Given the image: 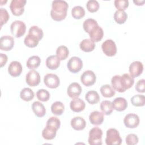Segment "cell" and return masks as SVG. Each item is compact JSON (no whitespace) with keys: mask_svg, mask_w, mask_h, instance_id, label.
Masks as SVG:
<instances>
[{"mask_svg":"<svg viewBox=\"0 0 145 145\" xmlns=\"http://www.w3.org/2000/svg\"><path fill=\"white\" fill-rule=\"evenodd\" d=\"M113 108L118 112L123 111L127 107V103L126 100L122 97H118L114 99L112 102Z\"/></svg>","mask_w":145,"mask_h":145,"instance_id":"obj_21","label":"cell"},{"mask_svg":"<svg viewBox=\"0 0 145 145\" xmlns=\"http://www.w3.org/2000/svg\"><path fill=\"white\" fill-rule=\"evenodd\" d=\"M114 3L118 10L124 11L129 6V1L127 0H116Z\"/></svg>","mask_w":145,"mask_h":145,"instance_id":"obj_42","label":"cell"},{"mask_svg":"<svg viewBox=\"0 0 145 145\" xmlns=\"http://www.w3.org/2000/svg\"><path fill=\"white\" fill-rule=\"evenodd\" d=\"M39 41L40 40L36 37L28 34L24 38V42L27 46L29 48H35L38 45Z\"/></svg>","mask_w":145,"mask_h":145,"instance_id":"obj_33","label":"cell"},{"mask_svg":"<svg viewBox=\"0 0 145 145\" xmlns=\"http://www.w3.org/2000/svg\"><path fill=\"white\" fill-rule=\"evenodd\" d=\"M26 2L25 0H12L10 5V8L12 14L15 16L22 15Z\"/></svg>","mask_w":145,"mask_h":145,"instance_id":"obj_6","label":"cell"},{"mask_svg":"<svg viewBox=\"0 0 145 145\" xmlns=\"http://www.w3.org/2000/svg\"><path fill=\"white\" fill-rule=\"evenodd\" d=\"M50 15L52 18L57 22L63 20L67 15L68 3L65 1L56 0L52 2Z\"/></svg>","mask_w":145,"mask_h":145,"instance_id":"obj_2","label":"cell"},{"mask_svg":"<svg viewBox=\"0 0 145 145\" xmlns=\"http://www.w3.org/2000/svg\"><path fill=\"white\" fill-rule=\"evenodd\" d=\"M10 16L7 11L3 8H0V22L1 27H2L4 24L6 23L9 19Z\"/></svg>","mask_w":145,"mask_h":145,"instance_id":"obj_43","label":"cell"},{"mask_svg":"<svg viewBox=\"0 0 145 145\" xmlns=\"http://www.w3.org/2000/svg\"><path fill=\"white\" fill-rule=\"evenodd\" d=\"M126 143L128 145L136 144L138 142V138L137 135L134 134H129L126 137Z\"/></svg>","mask_w":145,"mask_h":145,"instance_id":"obj_44","label":"cell"},{"mask_svg":"<svg viewBox=\"0 0 145 145\" xmlns=\"http://www.w3.org/2000/svg\"><path fill=\"white\" fill-rule=\"evenodd\" d=\"M144 1H134L133 2L136 5H138V6H140V5H143V3H144Z\"/></svg>","mask_w":145,"mask_h":145,"instance_id":"obj_47","label":"cell"},{"mask_svg":"<svg viewBox=\"0 0 145 145\" xmlns=\"http://www.w3.org/2000/svg\"><path fill=\"white\" fill-rule=\"evenodd\" d=\"M28 34L31 35L36 38H37L39 40L42 39L43 37V31L42 29L40 28L39 27L36 25H33L32 26L28 31Z\"/></svg>","mask_w":145,"mask_h":145,"instance_id":"obj_38","label":"cell"},{"mask_svg":"<svg viewBox=\"0 0 145 145\" xmlns=\"http://www.w3.org/2000/svg\"><path fill=\"white\" fill-rule=\"evenodd\" d=\"M0 61H1V67H2L3 66H5L7 61L8 58L7 56L3 53L0 54Z\"/></svg>","mask_w":145,"mask_h":145,"instance_id":"obj_46","label":"cell"},{"mask_svg":"<svg viewBox=\"0 0 145 145\" xmlns=\"http://www.w3.org/2000/svg\"><path fill=\"white\" fill-rule=\"evenodd\" d=\"M96 75L91 70L85 71L80 76L81 82L86 87L93 85L96 82Z\"/></svg>","mask_w":145,"mask_h":145,"instance_id":"obj_9","label":"cell"},{"mask_svg":"<svg viewBox=\"0 0 145 145\" xmlns=\"http://www.w3.org/2000/svg\"><path fill=\"white\" fill-rule=\"evenodd\" d=\"M79 46L82 51L85 52H90L94 50L95 48V44L91 39H86L80 42Z\"/></svg>","mask_w":145,"mask_h":145,"instance_id":"obj_24","label":"cell"},{"mask_svg":"<svg viewBox=\"0 0 145 145\" xmlns=\"http://www.w3.org/2000/svg\"><path fill=\"white\" fill-rule=\"evenodd\" d=\"M71 126L75 130H83L86 126V122L81 117H75L71 120Z\"/></svg>","mask_w":145,"mask_h":145,"instance_id":"obj_20","label":"cell"},{"mask_svg":"<svg viewBox=\"0 0 145 145\" xmlns=\"http://www.w3.org/2000/svg\"><path fill=\"white\" fill-rule=\"evenodd\" d=\"M71 15L76 19H80L85 15V11L83 7L80 6H76L71 10Z\"/></svg>","mask_w":145,"mask_h":145,"instance_id":"obj_34","label":"cell"},{"mask_svg":"<svg viewBox=\"0 0 145 145\" xmlns=\"http://www.w3.org/2000/svg\"><path fill=\"white\" fill-rule=\"evenodd\" d=\"M60 125H61L60 120L57 117H51L46 122V126L49 127L54 130H57L59 128Z\"/></svg>","mask_w":145,"mask_h":145,"instance_id":"obj_37","label":"cell"},{"mask_svg":"<svg viewBox=\"0 0 145 145\" xmlns=\"http://www.w3.org/2000/svg\"><path fill=\"white\" fill-rule=\"evenodd\" d=\"M44 82L46 87L53 89L59 86L60 80L57 75L54 74H47L44 76Z\"/></svg>","mask_w":145,"mask_h":145,"instance_id":"obj_10","label":"cell"},{"mask_svg":"<svg viewBox=\"0 0 145 145\" xmlns=\"http://www.w3.org/2000/svg\"><path fill=\"white\" fill-rule=\"evenodd\" d=\"M67 67L69 70L72 73H77L83 67L82 60L78 57H72L68 61Z\"/></svg>","mask_w":145,"mask_h":145,"instance_id":"obj_8","label":"cell"},{"mask_svg":"<svg viewBox=\"0 0 145 145\" xmlns=\"http://www.w3.org/2000/svg\"><path fill=\"white\" fill-rule=\"evenodd\" d=\"M8 72L13 77L19 76L22 72V66L21 63L16 61H12L8 67Z\"/></svg>","mask_w":145,"mask_h":145,"instance_id":"obj_17","label":"cell"},{"mask_svg":"<svg viewBox=\"0 0 145 145\" xmlns=\"http://www.w3.org/2000/svg\"><path fill=\"white\" fill-rule=\"evenodd\" d=\"M85 99L89 104H95L99 101L100 96L96 91L91 90L86 94Z\"/></svg>","mask_w":145,"mask_h":145,"instance_id":"obj_25","label":"cell"},{"mask_svg":"<svg viewBox=\"0 0 145 145\" xmlns=\"http://www.w3.org/2000/svg\"><path fill=\"white\" fill-rule=\"evenodd\" d=\"M85 106V102L78 97L72 100L70 104V107L71 110L76 113L83 111L84 109Z\"/></svg>","mask_w":145,"mask_h":145,"instance_id":"obj_18","label":"cell"},{"mask_svg":"<svg viewBox=\"0 0 145 145\" xmlns=\"http://www.w3.org/2000/svg\"><path fill=\"white\" fill-rule=\"evenodd\" d=\"M135 89L138 92L144 93L145 91V80L142 79L137 83L135 85Z\"/></svg>","mask_w":145,"mask_h":145,"instance_id":"obj_45","label":"cell"},{"mask_svg":"<svg viewBox=\"0 0 145 145\" xmlns=\"http://www.w3.org/2000/svg\"><path fill=\"white\" fill-rule=\"evenodd\" d=\"M41 63V59L39 56H32L30 57L26 63L27 67L29 69L33 70L37 68Z\"/></svg>","mask_w":145,"mask_h":145,"instance_id":"obj_27","label":"cell"},{"mask_svg":"<svg viewBox=\"0 0 145 145\" xmlns=\"http://www.w3.org/2000/svg\"><path fill=\"white\" fill-rule=\"evenodd\" d=\"M89 120L93 125H101L104 121V114L97 110L93 111L90 113Z\"/></svg>","mask_w":145,"mask_h":145,"instance_id":"obj_19","label":"cell"},{"mask_svg":"<svg viewBox=\"0 0 145 145\" xmlns=\"http://www.w3.org/2000/svg\"><path fill=\"white\" fill-rule=\"evenodd\" d=\"M11 34L15 37H20L23 36L26 31V25L24 22L20 20H15L10 25Z\"/></svg>","mask_w":145,"mask_h":145,"instance_id":"obj_5","label":"cell"},{"mask_svg":"<svg viewBox=\"0 0 145 145\" xmlns=\"http://www.w3.org/2000/svg\"><path fill=\"white\" fill-rule=\"evenodd\" d=\"M101 95L105 97H112L115 95V91L112 87L109 84L103 85L100 88Z\"/></svg>","mask_w":145,"mask_h":145,"instance_id":"obj_30","label":"cell"},{"mask_svg":"<svg viewBox=\"0 0 145 145\" xmlns=\"http://www.w3.org/2000/svg\"><path fill=\"white\" fill-rule=\"evenodd\" d=\"M127 19V15L125 11L117 10L114 14V19L118 24H123Z\"/></svg>","mask_w":145,"mask_h":145,"instance_id":"obj_31","label":"cell"},{"mask_svg":"<svg viewBox=\"0 0 145 145\" xmlns=\"http://www.w3.org/2000/svg\"><path fill=\"white\" fill-rule=\"evenodd\" d=\"M60 65V60L59 58L54 55H52L46 59V66L50 70H56Z\"/></svg>","mask_w":145,"mask_h":145,"instance_id":"obj_23","label":"cell"},{"mask_svg":"<svg viewBox=\"0 0 145 145\" xmlns=\"http://www.w3.org/2000/svg\"><path fill=\"white\" fill-rule=\"evenodd\" d=\"M102 130L97 127H95L91 129L89 132L88 143L90 145L102 144Z\"/></svg>","mask_w":145,"mask_h":145,"instance_id":"obj_4","label":"cell"},{"mask_svg":"<svg viewBox=\"0 0 145 145\" xmlns=\"http://www.w3.org/2000/svg\"><path fill=\"white\" fill-rule=\"evenodd\" d=\"M131 102L135 106H143L145 104V97L142 95H136L131 98Z\"/></svg>","mask_w":145,"mask_h":145,"instance_id":"obj_36","label":"cell"},{"mask_svg":"<svg viewBox=\"0 0 145 145\" xmlns=\"http://www.w3.org/2000/svg\"><path fill=\"white\" fill-rule=\"evenodd\" d=\"M98 25V23L96 20H95L93 19L92 18H89L84 20L83 26V29L84 30L87 32L89 33L90 30L94 27L95 26Z\"/></svg>","mask_w":145,"mask_h":145,"instance_id":"obj_39","label":"cell"},{"mask_svg":"<svg viewBox=\"0 0 145 145\" xmlns=\"http://www.w3.org/2000/svg\"><path fill=\"white\" fill-rule=\"evenodd\" d=\"M105 143L107 145H120L121 144L122 139L117 130L110 128L106 131Z\"/></svg>","mask_w":145,"mask_h":145,"instance_id":"obj_3","label":"cell"},{"mask_svg":"<svg viewBox=\"0 0 145 145\" xmlns=\"http://www.w3.org/2000/svg\"><path fill=\"white\" fill-rule=\"evenodd\" d=\"M14 45V38L8 35L3 36L0 39V49L2 50L9 51Z\"/></svg>","mask_w":145,"mask_h":145,"instance_id":"obj_13","label":"cell"},{"mask_svg":"<svg viewBox=\"0 0 145 145\" xmlns=\"http://www.w3.org/2000/svg\"><path fill=\"white\" fill-rule=\"evenodd\" d=\"M25 81L27 84L29 86H36L39 85L40 82V75L37 71L32 70L27 74Z\"/></svg>","mask_w":145,"mask_h":145,"instance_id":"obj_11","label":"cell"},{"mask_svg":"<svg viewBox=\"0 0 145 145\" xmlns=\"http://www.w3.org/2000/svg\"><path fill=\"white\" fill-rule=\"evenodd\" d=\"M103 53L108 57H112L117 53V46L115 42L110 39L105 40L101 45Z\"/></svg>","mask_w":145,"mask_h":145,"instance_id":"obj_7","label":"cell"},{"mask_svg":"<svg viewBox=\"0 0 145 145\" xmlns=\"http://www.w3.org/2000/svg\"><path fill=\"white\" fill-rule=\"evenodd\" d=\"M64 105L61 101H56L53 103L51 106V111L52 113L56 116L62 115L64 112Z\"/></svg>","mask_w":145,"mask_h":145,"instance_id":"obj_28","label":"cell"},{"mask_svg":"<svg viewBox=\"0 0 145 145\" xmlns=\"http://www.w3.org/2000/svg\"><path fill=\"white\" fill-rule=\"evenodd\" d=\"M100 109L104 114L110 115L114 109L112 102L108 100L103 101L100 104Z\"/></svg>","mask_w":145,"mask_h":145,"instance_id":"obj_26","label":"cell"},{"mask_svg":"<svg viewBox=\"0 0 145 145\" xmlns=\"http://www.w3.org/2000/svg\"><path fill=\"white\" fill-rule=\"evenodd\" d=\"M82 91V89L80 84L76 82H73L69 86L67 89V93L70 97L75 99L78 98L80 96Z\"/></svg>","mask_w":145,"mask_h":145,"instance_id":"obj_15","label":"cell"},{"mask_svg":"<svg viewBox=\"0 0 145 145\" xmlns=\"http://www.w3.org/2000/svg\"><path fill=\"white\" fill-rule=\"evenodd\" d=\"M134 83V78L129 74H123L122 76L116 75L113 76L111 79L112 88L121 93L130 88Z\"/></svg>","mask_w":145,"mask_h":145,"instance_id":"obj_1","label":"cell"},{"mask_svg":"<svg viewBox=\"0 0 145 145\" xmlns=\"http://www.w3.org/2000/svg\"><path fill=\"white\" fill-rule=\"evenodd\" d=\"M90 39L95 42L100 41L103 37L104 31L103 29L99 25H97L93 27L88 33Z\"/></svg>","mask_w":145,"mask_h":145,"instance_id":"obj_16","label":"cell"},{"mask_svg":"<svg viewBox=\"0 0 145 145\" xmlns=\"http://www.w3.org/2000/svg\"><path fill=\"white\" fill-rule=\"evenodd\" d=\"M69 51L68 48L63 45L59 46L56 50V56L60 61L65 60L69 56Z\"/></svg>","mask_w":145,"mask_h":145,"instance_id":"obj_32","label":"cell"},{"mask_svg":"<svg viewBox=\"0 0 145 145\" xmlns=\"http://www.w3.org/2000/svg\"><path fill=\"white\" fill-rule=\"evenodd\" d=\"M57 130L46 126L42 131V136L46 140L53 139L56 135Z\"/></svg>","mask_w":145,"mask_h":145,"instance_id":"obj_35","label":"cell"},{"mask_svg":"<svg viewBox=\"0 0 145 145\" xmlns=\"http://www.w3.org/2000/svg\"><path fill=\"white\" fill-rule=\"evenodd\" d=\"M87 8L91 12H96L99 8V4L97 1L89 0L87 2Z\"/></svg>","mask_w":145,"mask_h":145,"instance_id":"obj_41","label":"cell"},{"mask_svg":"<svg viewBox=\"0 0 145 145\" xmlns=\"http://www.w3.org/2000/svg\"><path fill=\"white\" fill-rule=\"evenodd\" d=\"M32 109L35 114L38 117H42L46 114V109L44 105L39 101L33 102Z\"/></svg>","mask_w":145,"mask_h":145,"instance_id":"obj_22","label":"cell"},{"mask_svg":"<svg viewBox=\"0 0 145 145\" xmlns=\"http://www.w3.org/2000/svg\"><path fill=\"white\" fill-rule=\"evenodd\" d=\"M129 70L130 75L133 78H137L142 73L143 71V65L140 61H134L130 64Z\"/></svg>","mask_w":145,"mask_h":145,"instance_id":"obj_14","label":"cell"},{"mask_svg":"<svg viewBox=\"0 0 145 145\" xmlns=\"http://www.w3.org/2000/svg\"><path fill=\"white\" fill-rule=\"evenodd\" d=\"M36 96L40 101L45 102L49 99L50 93L46 89H40L37 91Z\"/></svg>","mask_w":145,"mask_h":145,"instance_id":"obj_40","label":"cell"},{"mask_svg":"<svg viewBox=\"0 0 145 145\" xmlns=\"http://www.w3.org/2000/svg\"><path fill=\"white\" fill-rule=\"evenodd\" d=\"M20 98L25 101H30L34 97V92L29 88H24L20 91Z\"/></svg>","mask_w":145,"mask_h":145,"instance_id":"obj_29","label":"cell"},{"mask_svg":"<svg viewBox=\"0 0 145 145\" xmlns=\"http://www.w3.org/2000/svg\"><path fill=\"white\" fill-rule=\"evenodd\" d=\"M123 123L126 127L134 129L139 125V118L138 116L135 113H129L125 117Z\"/></svg>","mask_w":145,"mask_h":145,"instance_id":"obj_12","label":"cell"}]
</instances>
